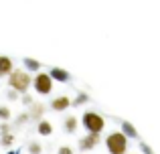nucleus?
<instances>
[{
    "mask_svg": "<svg viewBox=\"0 0 160 154\" xmlns=\"http://www.w3.org/2000/svg\"><path fill=\"white\" fill-rule=\"evenodd\" d=\"M87 102H89V95L87 93H79L77 97L71 102V106H83V103H87Z\"/></svg>",
    "mask_w": 160,
    "mask_h": 154,
    "instance_id": "16",
    "label": "nucleus"
},
{
    "mask_svg": "<svg viewBox=\"0 0 160 154\" xmlns=\"http://www.w3.org/2000/svg\"><path fill=\"white\" fill-rule=\"evenodd\" d=\"M67 107H71V99L67 95H59L51 102V110L53 112H65Z\"/></svg>",
    "mask_w": 160,
    "mask_h": 154,
    "instance_id": "9",
    "label": "nucleus"
},
{
    "mask_svg": "<svg viewBox=\"0 0 160 154\" xmlns=\"http://www.w3.org/2000/svg\"><path fill=\"white\" fill-rule=\"evenodd\" d=\"M6 154H18V152H16V150H10V152H6Z\"/></svg>",
    "mask_w": 160,
    "mask_h": 154,
    "instance_id": "24",
    "label": "nucleus"
},
{
    "mask_svg": "<svg viewBox=\"0 0 160 154\" xmlns=\"http://www.w3.org/2000/svg\"><path fill=\"white\" fill-rule=\"evenodd\" d=\"M120 132L126 136V138H138V130L130 122H122V130Z\"/></svg>",
    "mask_w": 160,
    "mask_h": 154,
    "instance_id": "13",
    "label": "nucleus"
},
{
    "mask_svg": "<svg viewBox=\"0 0 160 154\" xmlns=\"http://www.w3.org/2000/svg\"><path fill=\"white\" fill-rule=\"evenodd\" d=\"M32 102H35V99H32L28 93H22V95H20V103H24V106H31Z\"/></svg>",
    "mask_w": 160,
    "mask_h": 154,
    "instance_id": "20",
    "label": "nucleus"
},
{
    "mask_svg": "<svg viewBox=\"0 0 160 154\" xmlns=\"http://www.w3.org/2000/svg\"><path fill=\"white\" fill-rule=\"evenodd\" d=\"M28 152H31V154H41V152H43V146H41L39 142H31V144H28Z\"/></svg>",
    "mask_w": 160,
    "mask_h": 154,
    "instance_id": "18",
    "label": "nucleus"
},
{
    "mask_svg": "<svg viewBox=\"0 0 160 154\" xmlns=\"http://www.w3.org/2000/svg\"><path fill=\"white\" fill-rule=\"evenodd\" d=\"M49 77H51L53 81H59V83H67L71 79L69 71H67V69H61V67H51L49 69Z\"/></svg>",
    "mask_w": 160,
    "mask_h": 154,
    "instance_id": "7",
    "label": "nucleus"
},
{
    "mask_svg": "<svg viewBox=\"0 0 160 154\" xmlns=\"http://www.w3.org/2000/svg\"><path fill=\"white\" fill-rule=\"evenodd\" d=\"M2 134H10V124L8 122H0V136Z\"/></svg>",
    "mask_w": 160,
    "mask_h": 154,
    "instance_id": "19",
    "label": "nucleus"
},
{
    "mask_svg": "<svg viewBox=\"0 0 160 154\" xmlns=\"http://www.w3.org/2000/svg\"><path fill=\"white\" fill-rule=\"evenodd\" d=\"M53 79L49 77V73H45V71H39V73H35V77H32V85L31 87H35V91L39 95H49L53 91Z\"/></svg>",
    "mask_w": 160,
    "mask_h": 154,
    "instance_id": "4",
    "label": "nucleus"
},
{
    "mask_svg": "<svg viewBox=\"0 0 160 154\" xmlns=\"http://www.w3.org/2000/svg\"><path fill=\"white\" fill-rule=\"evenodd\" d=\"M81 124L87 130V134H102L106 128V118L99 116L98 112H85L81 116Z\"/></svg>",
    "mask_w": 160,
    "mask_h": 154,
    "instance_id": "2",
    "label": "nucleus"
},
{
    "mask_svg": "<svg viewBox=\"0 0 160 154\" xmlns=\"http://www.w3.org/2000/svg\"><path fill=\"white\" fill-rule=\"evenodd\" d=\"M37 134L51 136L53 134V124L49 122V120H41V122H37Z\"/></svg>",
    "mask_w": 160,
    "mask_h": 154,
    "instance_id": "12",
    "label": "nucleus"
},
{
    "mask_svg": "<svg viewBox=\"0 0 160 154\" xmlns=\"http://www.w3.org/2000/svg\"><path fill=\"white\" fill-rule=\"evenodd\" d=\"M106 146H108L109 154H126V150H128V138H126L120 130H116V132H112V134H108Z\"/></svg>",
    "mask_w": 160,
    "mask_h": 154,
    "instance_id": "3",
    "label": "nucleus"
},
{
    "mask_svg": "<svg viewBox=\"0 0 160 154\" xmlns=\"http://www.w3.org/2000/svg\"><path fill=\"white\" fill-rule=\"evenodd\" d=\"M45 112H47V107L43 106V103L39 102H32L31 106H28V118L32 120V122H41L45 116Z\"/></svg>",
    "mask_w": 160,
    "mask_h": 154,
    "instance_id": "6",
    "label": "nucleus"
},
{
    "mask_svg": "<svg viewBox=\"0 0 160 154\" xmlns=\"http://www.w3.org/2000/svg\"><path fill=\"white\" fill-rule=\"evenodd\" d=\"M22 65H24V71H28V73H39L41 71V63L37 59H32V57H24Z\"/></svg>",
    "mask_w": 160,
    "mask_h": 154,
    "instance_id": "11",
    "label": "nucleus"
},
{
    "mask_svg": "<svg viewBox=\"0 0 160 154\" xmlns=\"http://www.w3.org/2000/svg\"><path fill=\"white\" fill-rule=\"evenodd\" d=\"M28 112H22V114H18L16 116V120H14V126H22V124H27L28 122Z\"/></svg>",
    "mask_w": 160,
    "mask_h": 154,
    "instance_id": "17",
    "label": "nucleus"
},
{
    "mask_svg": "<svg viewBox=\"0 0 160 154\" xmlns=\"http://www.w3.org/2000/svg\"><path fill=\"white\" fill-rule=\"evenodd\" d=\"M59 154H75V152H73V148H69V146H61L59 148Z\"/></svg>",
    "mask_w": 160,
    "mask_h": 154,
    "instance_id": "22",
    "label": "nucleus"
},
{
    "mask_svg": "<svg viewBox=\"0 0 160 154\" xmlns=\"http://www.w3.org/2000/svg\"><path fill=\"white\" fill-rule=\"evenodd\" d=\"M6 97H8V99H10V102H16V99H18V97H20V95H18V93H16V91H14V89H8V91H6Z\"/></svg>",
    "mask_w": 160,
    "mask_h": 154,
    "instance_id": "21",
    "label": "nucleus"
},
{
    "mask_svg": "<svg viewBox=\"0 0 160 154\" xmlns=\"http://www.w3.org/2000/svg\"><path fill=\"white\" fill-rule=\"evenodd\" d=\"M99 134H85L83 138H79V150L87 152V150H93L95 146L99 144Z\"/></svg>",
    "mask_w": 160,
    "mask_h": 154,
    "instance_id": "5",
    "label": "nucleus"
},
{
    "mask_svg": "<svg viewBox=\"0 0 160 154\" xmlns=\"http://www.w3.org/2000/svg\"><path fill=\"white\" fill-rule=\"evenodd\" d=\"M10 107L8 106H0V122H8L10 120Z\"/></svg>",
    "mask_w": 160,
    "mask_h": 154,
    "instance_id": "15",
    "label": "nucleus"
},
{
    "mask_svg": "<svg viewBox=\"0 0 160 154\" xmlns=\"http://www.w3.org/2000/svg\"><path fill=\"white\" fill-rule=\"evenodd\" d=\"M6 79H8V87H10V89H14L18 95L28 93V89H31V85H32L31 73L24 71V69H14V71H12Z\"/></svg>",
    "mask_w": 160,
    "mask_h": 154,
    "instance_id": "1",
    "label": "nucleus"
},
{
    "mask_svg": "<svg viewBox=\"0 0 160 154\" xmlns=\"http://www.w3.org/2000/svg\"><path fill=\"white\" fill-rule=\"evenodd\" d=\"M63 128H65L67 134H75V132H77V128H79V120L75 118V116H67L65 122H63Z\"/></svg>",
    "mask_w": 160,
    "mask_h": 154,
    "instance_id": "10",
    "label": "nucleus"
},
{
    "mask_svg": "<svg viewBox=\"0 0 160 154\" xmlns=\"http://www.w3.org/2000/svg\"><path fill=\"white\" fill-rule=\"evenodd\" d=\"M12 71H14V63H12V59L6 57V55H0V77H8Z\"/></svg>",
    "mask_w": 160,
    "mask_h": 154,
    "instance_id": "8",
    "label": "nucleus"
},
{
    "mask_svg": "<svg viewBox=\"0 0 160 154\" xmlns=\"http://www.w3.org/2000/svg\"><path fill=\"white\" fill-rule=\"evenodd\" d=\"M144 150H146V154H152V150H150L148 146H144Z\"/></svg>",
    "mask_w": 160,
    "mask_h": 154,
    "instance_id": "23",
    "label": "nucleus"
},
{
    "mask_svg": "<svg viewBox=\"0 0 160 154\" xmlns=\"http://www.w3.org/2000/svg\"><path fill=\"white\" fill-rule=\"evenodd\" d=\"M12 144H14V136L12 134H2L0 136V146L2 148H10Z\"/></svg>",
    "mask_w": 160,
    "mask_h": 154,
    "instance_id": "14",
    "label": "nucleus"
}]
</instances>
